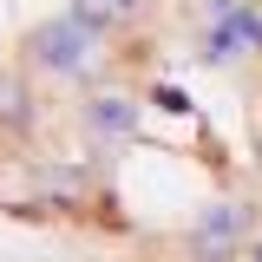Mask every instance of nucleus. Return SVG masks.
Here are the masks:
<instances>
[{
  "label": "nucleus",
  "mask_w": 262,
  "mask_h": 262,
  "mask_svg": "<svg viewBox=\"0 0 262 262\" xmlns=\"http://www.w3.org/2000/svg\"><path fill=\"white\" fill-rule=\"evenodd\" d=\"M105 46H112V27L98 20V7H92V0H72L66 13L39 20V27L20 39V66L39 72V79H66V85H79V79H92V72H98Z\"/></svg>",
  "instance_id": "obj_1"
},
{
  "label": "nucleus",
  "mask_w": 262,
  "mask_h": 262,
  "mask_svg": "<svg viewBox=\"0 0 262 262\" xmlns=\"http://www.w3.org/2000/svg\"><path fill=\"white\" fill-rule=\"evenodd\" d=\"M249 229H256L249 203H203L190 216V229H184V262H236Z\"/></svg>",
  "instance_id": "obj_2"
},
{
  "label": "nucleus",
  "mask_w": 262,
  "mask_h": 262,
  "mask_svg": "<svg viewBox=\"0 0 262 262\" xmlns=\"http://www.w3.org/2000/svg\"><path fill=\"white\" fill-rule=\"evenodd\" d=\"M79 125H85V138L92 144H125L131 131H138V98L131 92H85V105H79Z\"/></svg>",
  "instance_id": "obj_3"
},
{
  "label": "nucleus",
  "mask_w": 262,
  "mask_h": 262,
  "mask_svg": "<svg viewBox=\"0 0 262 262\" xmlns=\"http://www.w3.org/2000/svg\"><path fill=\"white\" fill-rule=\"evenodd\" d=\"M33 125H39V112H33V85H27V72L0 66V138H27Z\"/></svg>",
  "instance_id": "obj_4"
},
{
  "label": "nucleus",
  "mask_w": 262,
  "mask_h": 262,
  "mask_svg": "<svg viewBox=\"0 0 262 262\" xmlns=\"http://www.w3.org/2000/svg\"><path fill=\"white\" fill-rule=\"evenodd\" d=\"M98 7V20L118 33V27H131V20H144V0H92Z\"/></svg>",
  "instance_id": "obj_5"
},
{
  "label": "nucleus",
  "mask_w": 262,
  "mask_h": 262,
  "mask_svg": "<svg viewBox=\"0 0 262 262\" xmlns=\"http://www.w3.org/2000/svg\"><path fill=\"white\" fill-rule=\"evenodd\" d=\"M158 105H164V112H177V118H184V112H190V98L177 92V85H158Z\"/></svg>",
  "instance_id": "obj_6"
},
{
  "label": "nucleus",
  "mask_w": 262,
  "mask_h": 262,
  "mask_svg": "<svg viewBox=\"0 0 262 262\" xmlns=\"http://www.w3.org/2000/svg\"><path fill=\"white\" fill-rule=\"evenodd\" d=\"M249 262H262V249H256V256H249Z\"/></svg>",
  "instance_id": "obj_7"
}]
</instances>
